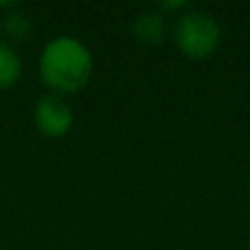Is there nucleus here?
<instances>
[{
    "label": "nucleus",
    "instance_id": "1",
    "mask_svg": "<svg viewBox=\"0 0 250 250\" xmlns=\"http://www.w3.org/2000/svg\"><path fill=\"white\" fill-rule=\"evenodd\" d=\"M95 73L90 48L75 35H55L42 46L38 57V75L48 92L70 97L82 92Z\"/></svg>",
    "mask_w": 250,
    "mask_h": 250
},
{
    "label": "nucleus",
    "instance_id": "2",
    "mask_svg": "<svg viewBox=\"0 0 250 250\" xmlns=\"http://www.w3.org/2000/svg\"><path fill=\"white\" fill-rule=\"evenodd\" d=\"M171 38L180 55L189 60H207L222 42V29L211 13L202 9H187L173 22Z\"/></svg>",
    "mask_w": 250,
    "mask_h": 250
},
{
    "label": "nucleus",
    "instance_id": "3",
    "mask_svg": "<svg viewBox=\"0 0 250 250\" xmlns=\"http://www.w3.org/2000/svg\"><path fill=\"white\" fill-rule=\"evenodd\" d=\"M33 125L42 136L46 138H62L73 129L75 125V110L66 97L46 92L33 105Z\"/></svg>",
    "mask_w": 250,
    "mask_h": 250
},
{
    "label": "nucleus",
    "instance_id": "4",
    "mask_svg": "<svg viewBox=\"0 0 250 250\" xmlns=\"http://www.w3.org/2000/svg\"><path fill=\"white\" fill-rule=\"evenodd\" d=\"M132 35L145 46H156L167 38V20L158 9L141 11L132 22Z\"/></svg>",
    "mask_w": 250,
    "mask_h": 250
},
{
    "label": "nucleus",
    "instance_id": "5",
    "mask_svg": "<svg viewBox=\"0 0 250 250\" xmlns=\"http://www.w3.org/2000/svg\"><path fill=\"white\" fill-rule=\"evenodd\" d=\"M24 62L18 48L7 40H0V90H9L22 79Z\"/></svg>",
    "mask_w": 250,
    "mask_h": 250
},
{
    "label": "nucleus",
    "instance_id": "6",
    "mask_svg": "<svg viewBox=\"0 0 250 250\" xmlns=\"http://www.w3.org/2000/svg\"><path fill=\"white\" fill-rule=\"evenodd\" d=\"M0 26H2L4 35L9 38L7 42L13 44V42H22V40L29 38L31 31H33V20H31L29 13H24L20 7H13L2 13Z\"/></svg>",
    "mask_w": 250,
    "mask_h": 250
},
{
    "label": "nucleus",
    "instance_id": "7",
    "mask_svg": "<svg viewBox=\"0 0 250 250\" xmlns=\"http://www.w3.org/2000/svg\"><path fill=\"white\" fill-rule=\"evenodd\" d=\"M187 9H189V4L180 0V2H160L158 11L163 13L165 18H167V13H173V11H180V13H182V11H187Z\"/></svg>",
    "mask_w": 250,
    "mask_h": 250
},
{
    "label": "nucleus",
    "instance_id": "8",
    "mask_svg": "<svg viewBox=\"0 0 250 250\" xmlns=\"http://www.w3.org/2000/svg\"><path fill=\"white\" fill-rule=\"evenodd\" d=\"M246 250H250V244H248V248H246Z\"/></svg>",
    "mask_w": 250,
    "mask_h": 250
}]
</instances>
